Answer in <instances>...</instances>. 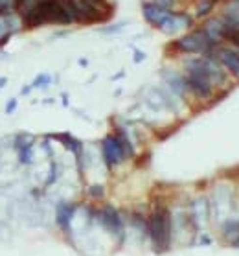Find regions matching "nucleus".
Segmentation results:
<instances>
[{
	"label": "nucleus",
	"mask_w": 239,
	"mask_h": 256,
	"mask_svg": "<svg viewBox=\"0 0 239 256\" xmlns=\"http://www.w3.org/2000/svg\"><path fill=\"white\" fill-rule=\"evenodd\" d=\"M50 83H52V76L50 74H39L37 77L30 83V85L33 87V89H46Z\"/></svg>",
	"instance_id": "obj_15"
},
{
	"label": "nucleus",
	"mask_w": 239,
	"mask_h": 256,
	"mask_svg": "<svg viewBox=\"0 0 239 256\" xmlns=\"http://www.w3.org/2000/svg\"><path fill=\"white\" fill-rule=\"evenodd\" d=\"M31 91H33V87H31V85H24L23 89H21V96H28Z\"/></svg>",
	"instance_id": "obj_22"
},
{
	"label": "nucleus",
	"mask_w": 239,
	"mask_h": 256,
	"mask_svg": "<svg viewBox=\"0 0 239 256\" xmlns=\"http://www.w3.org/2000/svg\"><path fill=\"white\" fill-rule=\"evenodd\" d=\"M6 85H8V77H0V91H2Z\"/></svg>",
	"instance_id": "obj_24"
},
{
	"label": "nucleus",
	"mask_w": 239,
	"mask_h": 256,
	"mask_svg": "<svg viewBox=\"0 0 239 256\" xmlns=\"http://www.w3.org/2000/svg\"><path fill=\"white\" fill-rule=\"evenodd\" d=\"M79 65H81V67H87V65H89V61H87V59H79Z\"/></svg>",
	"instance_id": "obj_27"
},
{
	"label": "nucleus",
	"mask_w": 239,
	"mask_h": 256,
	"mask_svg": "<svg viewBox=\"0 0 239 256\" xmlns=\"http://www.w3.org/2000/svg\"><path fill=\"white\" fill-rule=\"evenodd\" d=\"M17 105H19V102H17V98H11L8 100V103H6V114H13L17 111Z\"/></svg>",
	"instance_id": "obj_19"
},
{
	"label": "nucleus",
	"mask_w": 239,
	"mask_h": 256,
	"mask_svg": "<svg viewBox=\"0 0 239 256\" xmlns=\"http://www.w3.org/2000/svg\"><path fill=\"white\" fill-rule=\"evenodd\" d=\"M142 13H143V19L151 24V26H160L162 21L166 19L167 15V9H162L158 8L155 2H143L142 4Z\"/></svg>",
	"instance_id": "obj_10"
},
{
	"label": "nucleus",
	"mask_w": 239,
	"mask_h": 256,
	"mask_svg": "<svg viewBox=\"0 0 239 256\" xmlns=\"http://www.w3.org/2000/svg\"><path fill=\"white\" fill-rule=\"evenodd\" d=\"M101 157H103V162L109 170H112L114 166L121 164L125 160L123 148H121L120 140L116 138V135H107L101 140Z\"/></svg>",
	"instance_id": "obj_4"
},
{
	"label": "nucleus",
	"mask_w": 239,
	"mask_h": 256,
	"mask_svg": "<svg viewBox=\"0 0 239 256\" xmlns=\"http://www.w3.org/2000/svg\"><path fill=\"white\" fill-rule=\"evenodd\" d=\"M215 2H217V0H215Z\"/></svg>",
	"instance_id": "obj_28"
},
{
	"label": "nucleus",
	"mask_w": 239,
	"mask_h": 256,
	"mask_svg": "<svg viewBox=\"0 0 239 256\" xmlns=\"http://www.w3.org/2000/svg\"><path fill=\"white\" fill-rule=\"evenodd\" d=\"M221 230H223V236L226 240L234 241L239 236V221H226V223H223Z\"/></svg>",
	"instance_id": "obj_13"
},
{
	"label": "nucleus",
	"mask_w": 239,
	"mask_h": 256,
	"mask_svg": "<svg viewBox=\"0 0 239 256\" xmlns=\"http://www.w3.org/2000/svg\"><path fill=\"white\" fill-rule=\"evenodd\" d=\"M215 6V0H199L197 6H195V17H208L212 13V9Z\"/></svg>",
	"instance_id": "obj_12"
},
{
	"label": "nucleus",
	"mask_w": 239,
	"mask_h": 256,
	"mask_svg": "<svg viewBox=\"0 0 239 256\" xmlns=\"http://www.w3.org/2000/svg\"><path fill=\"white\" fill-rule=\"evenodd\" d=\"M96 218L107 232H111L112 236H120V238H123V221H121L120 212L116 210L114 206L105 205L103 208L96 210Z\"/></svg>",
	"instance_id": "obj_5"
},
{
	"label": "nucleus",
	"mask_w": 239,
	"mask_h": 256,
	"mask_svg": "<svg viewBox=\"0 0 239 256\" xmlns=\"http://www.w3.org/2000/svg\"><path fill=\"white\" fill-rule=\"evenodd\" d=\"M155 4H157L158 8L162 9H167V11H171L173 6H175V0H153Z\"/></svg>",
	"instance_id": "obj_18"
},
{
	"label": "nucleus",
	"mask_w": 239,
	"mask_h": 256,
	"mask_svg": "<svg viewBox=\"0 0 239 256\" xmlns=\"http://www.w3.org/2000/svg\"><path fill=\"white\" fill-rule=\"evenodd\" d=\"M63 105H65V107L68 105V96H67V94H63Z\"/></svg>",
	"instance_id": "obj_26"
},
{
	"label": "nucleus",
	"mask_w": 239,
	"mask_h": 256,
	"mask_svg": "<svg viewBox=\"0 0 239 256\" xmlns=\"http://www.w3.org/2000/svg\"><path fill=\"white\" fill-rule=\"evenodd\" d=\"M173 232V218L171 212L164 205H158L153 208L151 216L147 218V236L153 241V249L157 253H164L171 245Z\"/></svg>",
	"instance_id": "obj_1"
},
{
	"label": "nucleus",
	"mask_w": 239,
	"mask_h": 256,
	"mask_svg": "<svg viewBox=\"0 0 239 256\" xmlns=\"http://www.w3.org/2000/svg\"><path fill=\"white\" fill-rule=\"evenodd\" d=\"M131 223L135 229L138 230H142V234H147V219L140 216V214H133V218H131Z\"/></svg>",
	"instance_id": "obj_16"
},
{
	"label": "nucleus",
	"mask_w": 239,
	"mask_h": 256,
	"mask_svg": "<svg viewBox=\"0 0 239 256\" xmlns=\"http://www.w3.org/2000/svg\"><path fill=\"white\" fill-rule=\"evenodd\" d=\"M89 2H92V4H96V6H105V0H89Z\"/></svg>",
	"instance_id": "obj_25"
},
{
	"label": "nucleus",
	"mask_w": 239,
	"mask_h": 256,
	"mask_svg": "<svg viewBox=\"0 0 239 256\" xmlns=\"http://www.w3.org/2000/svg\"><path fill=\"white\" fill-rule=\"evenodd\" d=\"M75 212H77V205L68 203V201H61L55 206V223L63 232L70 234V225H72Z\"/></svg>",
	"instance_id": "obj_6"
},
{
	"label": "nucleus",
	"mask_w": 239,
	"mask_h": 256,
	"mask_svg": "<svg viewBox=\"0 0 239 256\" xmlns=\"http://www.w3.org/2000/svg\"><path fill=\"white\" fill-rule=\"evenodd\" d=\"M125 26V23H118V24H112V26H109V28H103V33H118V31H121V28Z\"/></svg>",
	"instance_id": "obj_20"
},
{
	"label": "nucleus",
	"mask_w": 239,
	"mask_h": 256,
	"mask_svg": "<svg viewBox=\"0 0 239 256\" xmlns=\"http://www.w3.org/2000/svg\"><path fill=\"white\" fill-rule=\"evenodd\" d=\"M13 148L19 155V162L23 166H30L33 162V138L30 135H17Z\"/></svg>",
	"instance_id": "obj_7"
},
{
	"label": "nucleus",
	"mask_w": 239,
	"mask_h": 256,
	"mask_svg": "<svg viewBox=\"0 0 239 256\" xmlns=\"http://www.w3.org/2000/svg\"><path fill=\"white\" fill-rule=\"evenodd\" d=\"M201 245H212V238L210 236H201V241H199Z\"/></svg>",
	"instance_id": "obj_23"
},
{
	"label": "nucleus",
	"mask_w": 239,
	"mask_h": 256,
	"mask_svg": "<svg viewBox=\"0 0 239 256\" xmlns=\"http://www.w3.org/2000/svg\"><path fill=\"white\" fill-rule=\"evenodd\" d=\"M87 194H89L92 199H101V197L105 196V186L103 184H92V186H89Z\"/></svg>",
	"instance_id": "obj_17"
},
{
	"label": "nucleus",
	"mask_w": 239,
	"mask_h": 256,
	"mask_svg": "<svg viewBox=\"0 0 239 256\" xmlns=\"http://www.w3.org/2000/svg\"><path fill=\"white\" fill-rule=\"evenodd\" d=\"M162 76H164L169 91H171L175 96H179V98H184V96H186L188 87H186V81H184V76H180L179 72H175V70H164Z\"/></svg>",
	"instance_id": "obj_9"
},
{
	"label": "nucleus",
	"mask_w": 239,
	"mask_h": 256,
	"mask_svg": "<svg viewBox=\"0 0 239 256\" xmlns=\"http://www.w3.org/2000/svg\"><path fill=\"white\" fill-rule=\"evenodd\" d=\"M173 46H175V50H179L182 53H202V55H206L217 45L204 33L202 28H199V30H193L191 33L180 37L179 41H175Z\"/></svg>",
	"instance_id": "obj_2"
},
{
	"label": "nucleus",
	"mask_w": 239,
	"mask_h": 256,
	"mask_svg": "<svg viewBox=\"0 0 239 256\" xmlns=\"http://www.w3.org/2000/svg\"><path fill=\"white\" fill-rule=\"evenodd\" d=\"M116 138L120 140V144H121V148H123V153H125V158H133L135 157V146H133V142H131V138H129V135L125 133V129L118 128L116 129Z\"/></svg>",
	"instance_id": "obj_11"
},
{
	"label": "nucleus",
	"mask_w": 239,
	"mask_h": 256,
	"mask_svg": "<svg viewBox=\"0 0 239 256\" xmlns=\"http://www.w3.org/2000/svg\"><path fill=\"white\" fill-rule=\"evenodd\" d=\"M206 57L217 59L223 65V68H226L236 79H239V52L234 46H223L219 43L217 46H214L212 52L206 53Z\"/></svg>",
	"instance_id": "obj_3"
},
{
	"label": "nucleus",
	"mask_w": 239,
	"mask_h": 256,
	"mask_svg": "<svg viewBox=\"0 0 239 256\" xmlns=\"http://www.w3.org/2000/svg\"><path fill=\"white\" fill-rule=\"evenodd\" d=\"M57 177H59V164H57V160H52L50 162V172H48V177H46L45 182V188H50L52 184H55Z\"/></svg>",
	"instance_id": "obj_14"
},
{
	"label": "nucleus",
	"mask_w": 239,
	"mask_h": 256,
	"mask_svg": "<svg viewBox=\"0 0 239 256\" xmlns=\"http://www.w3.org/2000/svg\"><path fill=\"white\" fill-rule=\"evenodd\" d=\"M145 59V53L140 52V50H135V63H142Z\"/></svg>",
	"instance_id": "obj_21"
},
{
	"label": "nucleus",
	"mask_w": 239,
	"mask_h": 256,
	"mask_svg": "<svg viewBox=\"0 0 239 256\" xmlns=\"http://www.w3.org/2000/svg\"><path fill=\"white\" fill-rule=\"evenodd\" d=\"M48 138H53V140H59L68 151H72L77 158V166H79V172L85 170L83 166V142L77 140L75 136H72L70 133H57V135H48Z\"/></svg>",
	"instance_id": "obj_8"
}]
</instances>
